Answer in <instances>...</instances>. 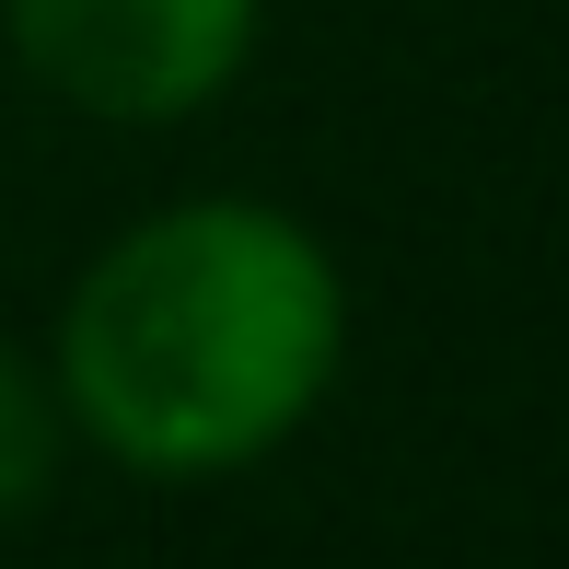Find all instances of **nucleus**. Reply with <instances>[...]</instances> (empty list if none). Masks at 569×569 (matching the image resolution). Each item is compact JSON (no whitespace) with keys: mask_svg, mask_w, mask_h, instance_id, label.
I'll list each match as a JSON object with an SVG mask.
<instances>
[{"mask_svg":"<svg viewBox=\"0 0 569 569\" xmlns=\"http://www.w3.org/2000/svg\"><path fill=\"white\" fill-rule=\"evenodd\" d=\"M349 372V268L279 198H174L106 232L47 326L70 442L151 488L244 477L315 430Z\"/></svg>","mask_w":569,"mask_h":569,"instance_id":"nucleus-1","label":"nucleus"},{"mask_svg":"<svg viewBox=\"0 0 569 569\" xmlns=\"http://www.w3.org/2000/svg\"><path fill=\"white\" fill-rule=\"evenodd\" d=\"M23 82L106 128H187L244 82L268 0H0Z\"/></svg>","mask_w":569,"mask_h":569,"instance_id":"nucleus-2","label":"nucleus"},{"mask_svg":"<svg viewBox=\"0 0 569 569\" xmlns=\"http://www.w3.org/2000/svg\"><path fill=\"white\" fill-rule=\"evenodd\" d=\"M59 453H70L59 383H47V360H36V349L0 338V523L47 511V488H59Z\"/></svg>","mask_w":569,"mask_h":569,"instance_id":"nucleus-3","label":"nucleus"}]
</instances>
